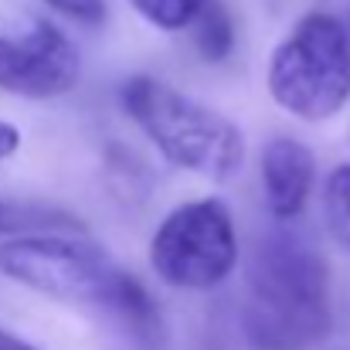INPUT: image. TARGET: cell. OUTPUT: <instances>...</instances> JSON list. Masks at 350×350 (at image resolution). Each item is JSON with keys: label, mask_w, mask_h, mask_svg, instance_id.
Instances as JSON below:
<instances>
[{"label": "cell", "mask_w": 350, "mask_h": 350, "mask_svg": "<svg viewBox=\"0 0 350 350\" xmlns=\"http://www.w3.org/2000/svg\"><path fill=\"white\" fill-rule=\"evenodd\" d=\"M0 275L58 303L116 317L143 347L163 340V317L150 289L82 234H24L0 245Z\"/></svg>", "instance_id": "6da1fadb"}, {"label": "cell", "mask_w": 350, "mask_h": 350, "mask_svg": "<svg viewBox=\"0 0 350 350\" xmlns=\"http://www.w3.org/2000/svg\"><path fill=\"white\" fill-rule=\"evenodd\" d=\"M241 330L252 350H313L334 330L330 269L299 234H265L245 269Z\"/></svg>", "instance_id": "7a4b0ae2"}, {"label": "cell", "mask_w": 350, "mask_h": 350, "mask_svg": "<svg viewBox=\"0 0 350 350\" xmlns=\"http://www.w3.org/2000/svg\"><path fill=\"white\" fill-rule=\"evenodd\" d=\"M119 106L174 170L211 184L241 174L248 153L241 126L177 85L157 75H129L119 85Z\"/></svg>", "instance_id": "3957f363"}, {"label": "cell", "mask_w": 350, "mask_h": 350, "mask_svg": "<svg viewBox=\"0 0 350 350\" xmlns=\"http://www.w3.org/2000/svg\"><path fill=\"white\" fill-rule=\"evenodd\" d=\"M269 99L286 116L320 126L350 106V31L330 10L303 14L265 65Z\"/></svg>", "instance_id": "277c9868"}, {"label": "cell", "mask_w": 350, "mask_h": 350, "mask_svg": "<svg viewBox=\"0 0 350 350\" xmlns=\"http://www.w3.org/2000/svg\"><path fill=\"white\" fill-rule=\"evenodd\" d=\"M150 272L180 293H215L234 275L241 241L221 198H194L170 208L146 241Z\"/></svg>", "instance_id": "5b68a950"}, {"label": "cell", "mask_w": 350, "mask_h": 350, "mask_svg": "<svg viewBox=\"0 0 350 350\" xmlns=\"http://www.w3.org/2000/svg\"><path fill=\"white\" fill-rule=\"evenodd\" d=\"M79 44L55 24L34 21L24 34H0V92L17 99H58L79 85Z\"/></svg>", "instance_id": "8992f818"}, {"label": "cell", "mask_w": 350, "mask_h": 350, "mask_svg": "<svg viewBox=\"0 0 350 350\" xmlns=\"http://www.w3.org/2000/svg\"><path fill=\"white\" fill-rule=\"evenodd\" d=\"M265 211L289 225L299 221L317 191V153L296 136H272L258 157Z\"/></svg>", "instance_id": "52a82bcc"}, {"label": "cell", "mask_w": 350, "mask_h": 350, "mask_svg": "<svg viewBox=\"0 0 350 350\" xmlns=\"http://www.w3.org/2000/svg\"><path fill=\"white\" fill-rule=\"evenodd\" d=\"M85 225L51 204L38 201H10L0 198V234L7 238H24V234H82Z\"/></svg>", "instance_id": "ba28073f"}, {"label": "cell", "mask_w": 350, "mask_h": 350, "mask_svg": "<svg viewBox=\"0 0 350 350\" xmlns=\"http://www.w3.org/2000/svg\"><path fill=\"white\" fill-rule=\"evenodd\" d=\"M320 211H323V225H327L330 241L350 255V160H340L323 177Z\"/></svg>", "instance_id": "9c48e42d"}, {"label": "cell", "mask_w": 350, "mask_h": 350, "mask_svg": "<svg viewBox=\"0 0 350 350\" xmlns=\"http://www.w3.org/2000/svg\"><path fill=\"white\" fill-rule=\"evenodd\" d=\"M194 48L204 62L211 65H221L228 62L234 51V21H232V10L221 3V0H211L204 7V14L194 21Z\"/></svg>", "instance_id": "30bf717a"}, {"label": "cell", "mask_w": 350, "mask_h": 350, "mask_svg": "<svg viewBox=\"0 0 350 350\" xmlns=\"http://www.w3.org/2000/svg\"><path fill=\"white\" fill-rule=\"evenodd\" d=\"M150 27L163 31V34H180L191 31L194 21L204 14V7L211 0H126Z\"/></svg>", "instance_id": "8fae6325"}, {"label": "cell", "mask_w": 350, "mask_h": 350, "mask_svg": "<svg viewBox=\"0 0 350 350\" xmlns=\"http://www.w3.org/2000/svg\"><path fill=\"white\" fill-rule=\"evenodd\" d=\"M48 10H55L58 17L65 21H75V24H85V27H96L106 21L109 7L106 0H41Z\"/></svg>", "instance_id": "7c38bea8"}, {"label": "cell", "mask_w": 350, "mask_h": 350, "mask_svg": "<svg viewBox=\"0 0 350 350\" xmlns=\"http://www.w3.org/2000/svg\"><path fill=\"white\" fill-rule=\"evenodd\" d=\"M21 129L14 126V122H7V119H0V163L3 160H10L17 150H21Z\"/></svg>", "instance_id": "4fadbf2b"}, {"label": "cell", "mask_w": 350, "mask_h": 350, "mask_svg": "<svg viewBox=\"0 0 350 350\" xmlns=\"http://www.w3.org/2000/svg\"><path fill=\"white\" fill-rule=\"evenodd\" d=\"M0 350H38L34 344H27V340H21V337H14L10 330H3L0 327Z\"/></svg>", "instance_id": "5bb4252c"}]
</instances>
